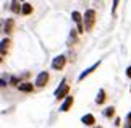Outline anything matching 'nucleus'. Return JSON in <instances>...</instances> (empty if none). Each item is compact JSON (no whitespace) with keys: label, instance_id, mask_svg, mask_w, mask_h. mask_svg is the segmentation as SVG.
Returning <instances> with one entry per match:
<instances>
[{"label":"nucleus","instance_id":"nucleus-1","mask_svg":"<svg viewBox=\"0 0 131 128\" xmlns=\"http://www.w3.org/2000/svg\"><path fill=\"white\" fill-rule=\"evenodd\" d=\"M68 93H70L68 83H67V81H62V83H60V86L55 89V94H53V96H55V99H57V101H60V99H63V97H67Z\"/></svg>","mask_w":131,"mask_h":128},{"label":"nucleus","instance_id":"nucleus-2","mask_svg":"<svg viewBox=\"0 0 131 128\" xmlns=\"http://www.w3.org/2000/svg\"><path fill=\"white\" fill-rule=\"evenodd\" d=\"M94 23H95V12L94 10H88L84 13V28H86V31H91L94 28Z\"/></svg>","mask_w":131,"mask_h":128},{"label":"nucleus","instance_id":"nucleus-3","mask_svg":"<svg viewBox=\"0 0 131 128\" xmlns=\"http://www.w3.org/2000/svg\"><path fill=\"white\" fill-rule=\"evenodd\" d=\"M65 63H67V57L65 55H58V57H55L52 60V70H63Z\"/></svg>","mask_w":131,"mask_h":128},{"label":"nucleus","instance_id":"nucleus-4","mask_svg":"<svg viewBox=\"0 0 131 128\" xmlns=\"http://www.w3.org/2000/svg\"><path fill=\"white\" fill-rule=\"evenodd\" d=\"M47 81H49V73L47 71H41L36 78V86L37 88H44V86L47 84Z\"/></svg>","mask_w":131,"mask_h":128},{"label":"nucleus","instance_id":"nucleus-5","mask_svg":"<svg viewBox=\"0 0 131 128\" xmlns=\"http://www.w3.org/2000/svg\"><path fill=\"white\" fill-rule=\"evenodd\" d=\"M71 16H73V21L78 24V33L79 34L84 33V26H83V21H81V13H79V12H73Z\"/></svg>","mask_w":131,"mask_h":128},{"label":"nucleus","instance_id":"nucleus-6","mask_svg":"<svg viewBox=\"0 0 131 128\" xmlns=\"http://www.w3.org/2000/svg\"><path fill=\"white\" fill-rule=\"evenodd\" d=\"M71 105H73V97H71V96H67L65 102H63L62 105H60V110H62V112H68Z\"/></svg>","mask_w":131,"mask_h":128},{"label":"nucleus","instance_id":"nucleus-7","mask_svg":"<svg viewBox=\"0 0 131 128\" xmlns=\"http://www.w3.org/2000/svg\"><path fill=\"white\" fill-rule=\"evenodd\" d=\"M99 65H100V62H97V63H94V65H92V66H91V68H88V70H84V71H83V73H81V75H79V78H78V80H79V81H83V80H84V78H86V76H88V75H91V73H92V71H94V70H97V66H99Z\"/></svg>","mask_w":131,"mask_h":128},{"label":"nucleus","instance_id":"nucleus-8","mask_svg":"<svg viewBox=\"0 0 131 128\" xmlns=\"http://www.w3.org/2000/svg\"><path fill=\"white\" fill-rule=\"evenodd\" d=\"M18 89L21 93H32L34 86H32V83H21V84H18Z\"/></svg>","mask_w":131,"mask_h":128},{"label":"nucleus","instance_id":"nucleus-9","mask_svg":"<svg viewBox=\"0 0 131 128\" xmlns=\"http://www.w3.org/2000/svg\"><path fill=\"white\" fill-rule=\"evenodd\" d=\"M3 31L7 34H12L15 31V21L13 19H7V23H5V26H3Z\"/></svg>","mask_w":131,"mask_h":128},{"label":"nucleus","instance_id":"nucleus-10","mask_svg":"<svg viewBox=\"0 0 131 128\" xmlns=\"http://www.w3.org/2000/svg\"><path fill=\"white\" fill-rule=\"evenodd\" d=\"M81 122L84 125H94V122H95V119H94V115H91V114H88V115H84L83 119H81Z\"/></svg>","mask_w":131,"mask_h":128},{"label":"nucleus","instance_id":"nucleus-11","mask_svg":"<svg viewBox=\"0 0 131 128\" xmlns=\"http://www.w3.org/2000/svg\"><path fill=\"white\" fill-rule=\"evenodd\" d=\"M95 102H97L99 105H102L104 102H105V91H104V89H100V91H99L97 97H95Z\"/></svg>","mask_w":131,"mask_h":128},{"label":"nucleus","instance_id":"nucleus-12","mask_svg":"<svg viewBox=\"0 0 131 128\" xmlns=\"http://www.w3.org/2000/svg\"><path fill=\"white\" fill-rule=\"evenodd\" d=\"M21 10H23V7L19 5V2H18V0H13V2H12V12L13 13H19Z\"/></svg>","mask_w":131,"mask_h":128},{"label":"nucleus","instance_id":"nucleus-13","mask_svg":"<svg viewBox=\"0 0 131 128\" xmlns=\"http://www.w3.org/2000/svg\"><path fill=\"white\" fill-rule=\"evenodd\" d=\"M31 12H32V5H31V3H23L21 13H23V15H29Z\"/></svg>","mask_w":131,"mask_h":128},{"label":"nucleus","instance_id":"nucleus-14","mask_svg":"<svg viewBox=\"0 0 131 128\" xmlns=\"http://www.w3.org/2000/svg\"><path fill=\"white\" fill-rule=\"evenodd\" d=\"M12 44L10 39H2V57H5V50L8 49V45Z\"/></svg>","mask_w":131,"mask_h":128},{"label":"nucleus","instance_id":"nucleus-15","mask_svg":"<svg viewBox=\"0 0 131 128\" xmlns=\"http://www.w3.org/2000/svg\"><path fill=\"white\" fill-rule=\"evenodd\" d=\"M123 128H131V112L126 115V119H125V125H123Z\"/></svg>","mask_w":131,"mask_h":128},{"label":"nucleus","instance_id":"nucleus-16","mask_svg":"<svg viewBox=\"0 0 131 128\" xmlns=\"http://www.w3.org/2000/svg\"><path fill=\"white\" fill-rule=\"evenodd\" d=\"M113 114H115L113 107H108V109H105V110H104V115H105V117H112Z\"/></svg>","mask_w":131,"mask_h":128},{"label":"nucleus","instance_id":"nucleus-17","mask_svg":"<svg viewBox=\"0 0 131 128\" xmlns=\"http://www.w3.org/2000/svg\"><path fill=\"white\" fill-rule=\"evenodd\" d=\"M117 5H118V0H113V7H112V13L115 15V12H117Z\"/></svg>","mask_w":131,"mask_h":128},{"label":"nucleus","instance_id":"nucleus-18","mask_svg":"<svg viewBox=\"0 0 131 128\" xmlns=\"http://www.w3.org/2000/svg\"><path fill=\"white\" fill-rule=\"evenodd\" d=\"M126 76H128V78H131V66H128V70H126Z\"/></svg>","mask_w":131,"mask_h":128},{"label":"nucleus","instance_id":"nucleus-19","mask_svg":"<svg viewBox=\"0 0 131 128\" xmlns=\"http://www.w3.org/2000/svg\"><path fill=\"white\" fill-rule=\"evenodd\" d=\"M94 128H102V126H94Z\"/></svg>","mask_w":131,"mask_h":128},{"label":"nucleus","instance_id":"nucleus-20","mask_svg":"<svg viewBox=\"0 0 131 128\" xmlns=\"http://www.w3.org/2000/svg\"><path fill=\"white\" fill-rule=\"evenodd\" d=\"M21 2H24V0H21Z\"/></svg>","mask_w":131,"mask_h":128},{"label":"nucleus","instance_id":"nucleus-21","mask_svg":"<svg viewBox=\"0 0 131 128\" xmlns=\"http://www.w3.org/2000/svg\"><path fill=\"white\" fill-rule=\"evenodd\" d=\"M129 91H131V89H129Z\"/></svg>","mask_w":131,"mask_h":128}]
</instances>
